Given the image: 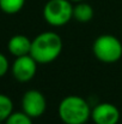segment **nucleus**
Wrapping results in <instances>:
<instances>
[{"instance_id": "1a4fd4ad", "label": "nucleus", "mask_w": 122, "mask_h": 124, "mask_svg": "<svg viewBox=\"0 0 122 124\" xmlns=\"http://www.w3.org/2000/svg\"><path fill=\"white\" fill-rule=\"evenodd\" d=\"M95 11L93 7L87 4L85 0L76 2V5L73 6V18L80 23H87L93 18Z\"/></svg>"}, {"instance_id": "4468645a", "label": "nucleus", "mask_w": 122, "mask_h": 124, "mask_svg": "<svg viewBox=\"0 0 122 124\" xmlns=\"http://www.w3.org/2000/svg\"><path fill=\"white\" fill-rule=\"evenodd\" d=\"M70 1H72V2H79V1H84V0H70Z\"/></svg>"}, {"instance_id": "7ed1b4c3", "label": "nucleus", "mask_w": 122, "mask_h": 124, "mask_svg": "<svg viewBox=\"0 0 122 124\" xmlns=\"http://www.w3.org/2000/svg\"><path fill=\"white\" fill-rule=\"evenodd\" d=\"M92 53L99 62L104 64H114L122 57V43L111 34H103L93 41Z\"/></svg>"}, {"instance_id": "20e7f679", "label": "nucleus", "mask_w": 122, "mask_h": 124, "mask_svg": "<svg viewBox=\"0 0 122 124\" xmlns=\"http://www.w3.org/2000/svg\"><path fill=\"white\" fill-rule=\"evenodd\" d=\"M42 13L49 25L60 28L73 18V5L70 0H48Z\"/></svg>"}, {"instance_id": "f8f14e48", "label": "nucleus", "mask_w": 122, "mask_h": 124, "mask_svg": "<svg viewBox=\"0 0 122 124\" xmlns=\"http://www.w3.org/2000/svg\"><path fill=\"white\" fill-rule=\"evenodd\" d=\"M4 124H32V118L24 113L23 111L20 112H12L8 118L4 122Z\"/></svg>"}, {"instance_id": "39448f33", "label": "nucleus", "mask_w": 122, "mask_h": 124, "mask_svg": "<svg viewBox=\"0 0 122 124\" xmlns=\"http://www.w3.org/2000/svg\"><path fill=\"white\" fill-rule=\"evenodd\" d=\"M47 110V99L37 89H29L22 98V111L31 118H39Z\"/></svg>"}, {"instance_id": "9b49d317", "label": "nucleus", "mask_w": 122, "mask_h": 124, "mask_svg": "<svg viewBox=\"0 0 122 124\" xmlns=\"http://www.w3.org/2000/svg\"><path fill=\"white\" fill-rule=\"evenodd\" d=\"M13 112V102L11 98L0 93V122H5Z\"/></svg>"}, {"instance_id": "9d476101", "label": "nucleus", "mask_w": 122, "mask_h": 124, "mask_svg": "<svg viewBox=\"0 0 122 124\" xmlns=\"http://www.w3.org/2000/svg\"><path fill=\"white\" fill-rule=\"evenodd\" d=\"M25 5V0H0V10L7 15L18 13Z\"/></svg>"}, {"instance_id": "423d86ee", "label": "nucleus", "mask_w": 122, "mask_h": 124, "mask_svg": "<svg viewBox=\"0 0 122 124\" xmlns=\"http://www.w3.org/2000/svg\"><path fill=\"white\" fill-rule=\"evenodd\" d=\"M36 71H37V62L30 54L17 57L11 66L12 76L18 82L22 83L31 81L35 77Z\"/></svg>"}, {"instance_id": "f03ea898", "label": "nucleus", "mask_w": 122, "mask_h": 124, "mask_svg": "<svg viewBox=\"0 0 122 124\" xmlns=\"http://www.w3.org/2000/svg\"><path fill=\"white\" fill-rule=\"evenodd\" d=\"M89 102L78 95H68L59 104V117L64 124H86L91 119Z\"/></svg>"}, {"instance_id": "ddd939ff", "label": "nucleus", "mask_w": 122, "mask_h": 124, "mask_svg": "<svg viewBox=\"0 0 122 124\" xmlns=\"http://www.w3.org/2000/svg\"><path fill=\"white\" fill-rule=\"evenodd\" d=\"M8 68H10V64H8V60H7L6 55L0 53V78L7 74Z\"/></svg>"}, {"instance_id": "6e6552de", "label": "nucleus", "mask_w": 122, "mask_h": 124, "mask_svg": "<svg viewBox=\"0 0 122 124\" xmlns=\"http://www.w3.org/2000/svg\"><path fill=\"white\" fill-rule=\"evenodd\" d=\"M31 42H32V40H30L28 36H25L23 34H17L8 40L7 49L16 58L22 57V55H26V54H30Z\"/></svg>"}, {"instance_id": "0eeeda50", "label": "nucleus", "mask_w": 122, "mask_h": 124, "mask_svg": "<svg viewBox=\"0 0 122 124\" xmlns=\"http://www.w3.org/2000/svg\"><path fill=\"white\" fill-rule=\"evenodd\" d=\"M120 117L119 108L110 102H101L91 110V119L95 124H117Z\"/></svg>"}, {"instance_id": "2eb2a0df", "label": "nucleus", "mask_w": 122, "mask_h": 124, "mask_svg": "<svg viewBox=\"0 0 122 124\" xmlns=\"http://www.w3.org/2000/svg\"><path fill=\"white\" fill-rule=\"evenodd\" d=\"M0 124H4V122H0Z\"/></svg>"}, {"instance_id": "f257e3e1", "label": "nucleus", "mask_w": 122, "mask_h": 124, "mask_svg": "<svg viewBox=\"0 0 122 124\" xmlns=\"http://www.w3.org/2000/svg\"><path fill=\"white\" fill-rule=\"evenodd\" d=\"M62 52V39L55 31H43L31 42L30 55L37 64H49Z\"/></svg>"}]
</instances>
